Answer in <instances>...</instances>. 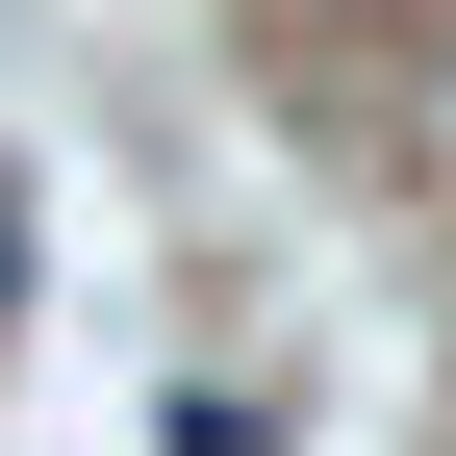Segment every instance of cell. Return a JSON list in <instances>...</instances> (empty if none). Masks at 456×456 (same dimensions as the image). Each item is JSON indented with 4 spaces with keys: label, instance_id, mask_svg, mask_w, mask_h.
I'll return each instance as SVG.
<instances>
[{
    "label": "cell",
    "instance_id": "6da1fadb",
    "mask_svg": "<svg viewBox=\"0 0 456 456\" xmlns=\"http://www.w3.org/2000/svg\"><path fill=\"white\" fill-rule=\"evenodd\" d=\"M152 456H279V380H178V406H152Z\"/></svg>",
    "mask_w": 456,
    "mask_h": 456
},
{
    "label": "cell",
    "instance_id": "7a4b0ae2",
    "mask_svg": "<svg viewBox=\"0 0 456 456\" xmlns=\"http://www.w3.org/2000/svg\"><path fill=\"white\" fill-rule=\"evenodd\" d=\"M0 330H26V203H0Z\"/></svg>",
    "mask_w": 456,
    "mask_h": 456
},
{
    "label": "cell",
    "instance_id": "3957f363",
    "mask_svg": "<svg viewBox=\"0 0 456 456\" xmlns=\"http://www.w3.org/2000/svg\"><path fill=\"white\" fill-rule=\"evenodd\" d=\"M330 26H380V0H330Z\"/></svg>",
    "mask_w": 456,
    "mask_h": 456
}]
</instances>
